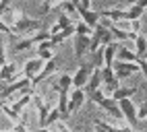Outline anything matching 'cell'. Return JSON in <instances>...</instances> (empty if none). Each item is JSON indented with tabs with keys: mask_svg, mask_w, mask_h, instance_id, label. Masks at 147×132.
<instances>
[{
	"mask_svg": "<svg viewBox=\"0 0 147 132\" xmlns=\"http://www.w3.org/2000/svg\"><path fill=\"white\" fill-rule=\"evenodd\" d=\"M42 25H44V21H40V19H31V17L23 15L15 23V27L11 31H13V35H21V37L29 35V37H33L37 31H42Z\"/></svg>",
	"mask_w": 147,
	"mask_h": 132,
	"instance_id": "cell-1",
	"label": "cell"
},
{
	"mask_svg": "<svg viewBox=\"0 0 147 132\" xmlns=\"http://www.w3.org/2000/svg\"><path fill=\"white\" fill-rule=\"evenodd\" d=\"M91 72H93L91 62H81L79 66H77L75 74H73V89H85L87 83H89Z\"/></svg>",
	"mask_w": 147,
	"mask_h": 132,
	"instance_id": "cell-2",
	"label": "cell"
},
{
	"mask_svg": "<svg viewBox=\"0 0 147 132\" xmlns=\"http://www.w3.org/2000/svg\"><path fill=\"white\" fill-rule=\"evenodd\" d=\"M118 107H120L122 118H124L126 124H129V128L139 130V120H137V105L133 103V99H122V101H118Z\"/></svg>",
	"mask_w": 147,
	"mask_h": 132,
	"instance_id": "cell-3",
	"label": "cell"
},
{
	"mask_svg": "<svg viewBox=\"0 0 147 132\" xmlns=\"http://www.w3.org/2000/svg\"><path fill=\"white\" fill-rule=\"evenodd\" d=\"M112 70H114V77L122 81V79H129L133 77L135 72H139V64H131V62H118L116 60L114 66H112Z\"/></svg>",
	"mask_w": 147,
	"mask_h": 132,
	"instance_id": "cell-4",
	"label": "cell"
},
{
	"mask_svg": "<svg viewBox=\"0 0 147 132\" xmlns=\"http://www.w3.org/2000/svg\"><path fill=\"white\" fill-rule=\"evenodd\" d=\"M87 95H85V91L83 89H73L71 93H68V114H75V111H79L83 107V103H85Z\"/></svg>",
	"mask_w": 147,
	"mask_h": 132,
	"instance_id": "cell-5",
	"label": "cell"
},
{
	"mask_svg": "<svg viewBox=\"0 0 147 132\" xmlns=\"http://www.w3.org/2000/svg\"><path fill=\"white\" fill-rule=\"evenodd\" d=\"M52 91L58 93V95H60V93H71L73 91V74L64 72L60 77H56L54 83H52Z\"/></svg>",
	"mask_w": 147,
	"mask_h": 132,
	"instance_id": "cell-6",
	"label": "cell"
},
{
	"mask_svg": "<svg viewBox=\"0 0 147 132\" xmlns=\"http://www.w3.org/2000/svg\"><path fill=\"white\" fill-rule=\"evenodd\" d=\"M44 64H46V62H44V60H40L37 56H35V58H31V60H27V62H25V66H23V77H25V79H29V81L35 79L37 74L42 72Z\"/></svg>",
	"mask_w": 147,
	"mask_h": 132,
	"instance_id": "cell-7",
	"label": "cell"
},
{
	"mask_svg": "<svg viewBox=\"0 0 147 132\" xmlns=\"http://www.w3.org/2000/svg\"><path fill=\"white\" fill-rule=\"evenodd\" d=\"M89 43H91V37H87V35H75L73 50H75V58L77 60H81L85 54H89Z\"/></svg>",
	"mask_w": 147,
	"mask_h": 132,
	"instance_id": "cell-8",
	"label": "cell"
},
{
	"mask_svg": "<svg viewBox=\"0 0 147 132\" xmlns=\"http://www.w3.org/2000/svg\"><path fill=\"white\" fill-rule=\"evenodd\" d=\"M100 107H102L104 111H108V116H112L114 120L124 122V118H122V111H120V107H118V101H114L112 97H106V99L100 103Z\"/></svg>",
	"mask_w": 147,
	"mask_h": 132,
	"instance_id": "cell-9",
	"label": "cell"
},
{
	"mask_svg": "<svg viewBox=\"0 0 147 132\" xmlns=\"http://www.w3.org/2000/svg\"><path fill=\"white\" fill-rule=\"evenodd\" d=\"M17 72H19V64L17 62H6V66L0 70V81H4L6 85H11V83H15L19 79Z\"/></svg>",
	"mask_w": 147,
	"mask_h": 132,
	"instance_id": "cell-10",
	"label": "cell"
},
{
	"mask_svg": "<svg viewBox=\"0 0 147 132\" xmlns=\"http://www.w3.org/2000/svg\"><path fill=\"white\" fill-rule=\"evenodd\" d=\"M147 8V2L145 0H139V2H133L131 4V8L126 11V19L124 21H129V23H133V21H139V19L143 17V11Z\"/></svg>",
	"mask_w": 147,
	"mask_h": 132,
	"instance_id": "cell-11",
	"label": "cell"
},
{
	"mask_svg": "<svg viewBox=\"0 0 147 132\" xmlns=\"http://www.w3.org/2000/svg\"><path fill=\"white\" fill-rule=\"evenodd\" d=\"M97 89H102V70L100 68H93L91 77H89V83H87V87L83 91H85V95H91V93L97 91Z\"/></svg>",
	"mask_w": 147,
	"mask_h": 132,
	"instance_id": "cell-12",
	"label": "cell"
},
{
	"mask_svg": "<svg viewBox=\"0 0 147 132\" xmlns=\"http://www.w3.org/2000/svg\"><path fill=\"white\" fill-rule=\"evenodd\" d=\"M79 19H81V21H83L87 27H89V29H95V27L100 25V13L93 11V8H91V11H83V13H79Z\"/></svg>",
	"mask_w": 147,
	"mask_h": 132,
	"instance_id": "cell-13",
	"label": "cell"
},
{
	"mask_svg": "<svg viewBox=\"0 0 147 132\" xmlns=\"http://www.w3.org/2000/svg\"><path fill=\"white\" fill-rule=\"evenodd\" d=\"M120 48V43H110V45H106L104 48V66H108V68H112L114 62H116V52H118Z\"/></svg>",
	"mask_w": 147,
	"mask_h": 132,
	"instance_id": "cell-14",
	"label": "cell"
},
{
	"mask_svg": "<svg viewBox=\"0 0 147 132\" xmlns=\"http://www.w3.org/2000/svg\"><path fill=\"white\" fill-rule=\"evenodd\" d=\"M110 33H112V37H114V41L116 43H120V41H126V39H135L139 33H131V31H126V29H120L118 25H112L110 27Z\"/></svg>",
	"mask_w": 147,
	"mask_h": 132,
	"instance_id": "cell-15",
	"label": "cell"
},
{
	"mask_svg": "<svg viewBox=\"0 0 147 132\" xmlns=\"http://www.w3.org/2000/svg\"><path fill=\"white\" fill-rule=\"evenodd\" d=\"M21 17H23V13L19 11L17 6H13V4H11V6L6 8V13L2 15V21H4V23H6V25L11 27V29H13V27H15V23H17V21H19Z\"/></svg>",
	"mask_w": 147,
	"mask_h": 132,
	"instance_id": "cell-16",
	"label": "cell"
},
{
	"mask_svg": "<svg viewBox=\"0 0 147 132\" xmlns=\"http://www.w3.org/2000/svg\"><path fill=\"white\" fill-rule=\"evenodd\" d=\"M135 56L139 60H145L147 58V37L143 33H139L135 37Z\"/></svg>",
	"mask_w": 147,
	"mask_h": 132,
	"instance_id": "cell-17",
	"label": "cell"
},
{
	"mask_svg": "<svg viewBox=\"0 0 147 132\" xmlns=\"http://www.w3.org/2000/svg\"><path fill=\"white\" fill-rule=\"evenodd\" d=\"M137 93V87H118L112 93V99L114 101H122V99H131Z\"/></svg>",
	"mask_w": 147,
	"mask_h": 132,
	"instance_id": "cell-18",
	"label": "cell"
},
{
	"mask_svg": "<svg viewBox=\"0 0 147 132\" xmlns=\"http://www.w3.org/2000/svg\"><path fill=\"white\" fill-rule=\"evenodd\" d=\"M116 60L118 62H131V64H137V56H135V52L133 50H126V48H118V52H116Z\"/></svg>",
	"mask_w": 147,
	"mask_h": 132,
	"instance_id": "cell-19",
	"label": "cell"
},
{
	"mask_svg": "<svg viewBox=\"0 0 147 132\" xmlns=\"http://www.w3.org/2000/svg\"><path fill=\"white\" fill-rule=\"evenodd\" d=\"M33 39H31V37H23V39H19L17 43H13V52H25V50H29V48H33Z\"/></svg>",
	"mask_w": 147,
	"mask_h": 132,
	"instance_id": "cell-20",
	"label": "cell"
},
{
	"mask_svg": "<svg viewBox=\"0 0 147 132\" xmlns=\"http://www.w3.org/2000/svg\"><path fill=\"white\" fill-rule=\"evenodd\" d=\"M2 114L11 120V122H15V124H19V122H21V114H17V111L8 105V103H4V105H2Z\"/></svg>",
	"mask_w": 147,
	"mask_h": 132,
	"instance_id": "cell-21",
	"label": "cell"
},
{
	"mask_svg": "<svg viewBox=\"0 0 147 132\" xmlns=\"http://www.w3.org/2000/svg\"><path fill=\"white\" fill-rule=\"evenodd\" d=\"M91 66L93 68H104V48H100L95 54H91Z\"/></svg>",
	"mask_w": 147,
	"mask_h": 132,
	"instance_id": "cell-22",
	"label": "cell"
},
{
	"mask_svg": "<svg viewBox=\"0 0 147 132\" xmlns=\"http://www.w3.org/2000/svg\"><path fill=\"white\" fill-rule=\"evenodd\" d=\"M62 118H60V111H58V107L54 105L52 109H50V114H48V120H46V128H50V126H54L56 122H60Z\"/></svg>",
	"mask_w": 147,
	"mask_h": 132,
	"instance_id": "cell-23",
	"label": "cell"
},
{
	"mask_svg": "<svg viewBox=\"0 0 147 132\" xmlns=\"http://www.w3.org/2000/svg\"><path fill=\"white\" fill-rule=\"evenodd\" d=\"M91 33H93V29H89L81 19L75 23V35H87V37H91Z\"/></svg>",
	"mask_w": 147,
	"mask_h": 132,
	"instance_id": "cell-24",
	"label": "cell"
},
{
	"mask_svg": "<svg viewBox=\"0 0 147 132\" xmlns=\"http://www.w3.org/2000/svg\"><path fill=\"white\" fill-rule=\"evenodd\" d=\"M54 6H56V2H52V0H46V2H42L40 13H37V19H40V21H44V17H46L48 13H50Z\"/></svg>",
	"mask_w": 147,
	"mask_h": 132,
	"instance_id": "cell-25",
	"label": "cell"
},
{
	"mask_svg": "<svg viewBox=\"0 0 147 132\" xmlns=\"http://www.w3.org/2000/svg\"><path fill=\"white\" fill-rule=\"evenodd\" d=\"M31 39H33L35 45H40V43H44V41H50L52 35H50V31H37V33L31 37Z\"/></svg>",
	"mask_w": 147,
	"mask_h": 132,
	"instance_id": "cell-26",
	"label": "cell"
},
{
	"mask_svg": "<svg viewBox=\"0 0 147 132\" xmlns=\"http://www.w3.org/2000/svg\"><path fill=\"white\" fill-rule=\"evenodd\" d=\"M37 58L44 60V62H50V60L56 58V56H54V50H37Z\"/></svg>",
	"mask_w": 147,
	"mask_h": 132,
	"instance_id": "cell-27",
	"label": "cell"
},
{
	"mask_svg": "<svg viewBox=\"0 0 147 132\" xmlns=\"http://www.w3.org/2000/svg\"><path fill=\"white\" fill-rule=\"evenodd\" d=\"M87 97H89V99H91V101L95 103V105H100V103H102V101L106 99V95H104V91H102V89H97V91H93L91 95H87Z\"/></svg>",
	"mask_w": 147,
	"mask_h": 132,
	"instance_id": "cell-28",
	"label": "cell"
},
{
	"mask_svg": "<svg viewBox=\"0 0 147 132\" xmlns=\"http://www.w3.org/2000/svg\"><path fill=\"white\" fill-rule=\"evenodd\" d=\"M112 79H116V77H114V70L108 68V66H104V68H102V85H104V83H110Z\"/></svg>",
	"mask_w": 147,
	"mask_h": 132,
	"instance_id": "cell-29",
	"label": "cell"
},
{
	"mask_svg": "<svg viewBox=\"0 0 147 132\" xmlns=\"http://www.w3.org/2000/svg\"><path fill=\"white\" fill-rule=\"evenodd\" d=\"M75 4H77V13L91 11V0H75Z\"/></svg>",
	"mask_w": 147,
	"mask_h": 132,
	"instance_id": "cell-30",
	"label": "cell"
},
{
	"mask_svg": "<svg viewBox=\"0 0 147 132\" xmlns=\"http://www.w3.org/2000/svg\"><path fill=\"white\" fill-rule=\"evenodd\" d=\"M137 120H147V103H141V107H137Z\"/></svg>",
	"mask_w": 147,
	"mask_h": 132,
	"instance_id": "cell-31",
	"label": "cell"
},
{
	"mask_svg": "<svg viewBox=\"0 0 147 132\" xmlns=\"http://www.w3.org/2000/svg\"><path fill=\"white\" fill-rule=\"evenodd\" d=\"M6 66V48H4V43L0 41V70H2Z\"/></svg>",
	"mask_w": 147,
	"mask_h": 132,
	"instance_id": "cell-32",
	"label": "cell"
},
{
	"mask_svg": "<svg viewBox=\"0 0 147 132\" xmlns=\"http://www.w3.org/2000/svg\"><path fill=\"white\" fill-rule=\"evenodd\" d=\"M8 6H11V2H8V0H0V19H2V15L6 13Z\"/></svg>",
	"mask_w": 147,
	"mask_h": 132,
	"instance_id": "cell-33",
	"label": "cell"
},
{
	"mask_svg": "<svg viewBox=\"0 0 147 132\" xmlns=\"http://www.w3.org/2000/svg\"><path fill=\"white\" fill-rule=\"evenodd\" d=\"M11 132H29V128H27L25 124H15Z\"/></svg>",
	"mask_w": 147,
	"mask_h": 132,
	"instance_id": "cell-34",
	"label": "cell"
},
{
	"mask_svg": "<svg viewBox=\"0 0 147 132\" xmlns=\"http://www.w3.org/2000/svg\"><path fill=\"white\" fill-rule=\"evenodd\" d=\"M0 33H11L13 35V31H11V27H8L4 21H2V19H0Z\"/></svg>",
	"mask_w": 147,
	"mask_h": 132,
	"instance_id": "cell-35",
	"label": "cell"
},
{
	"mask_svg": "<svg viewBox=\"0 0 147 132\" xmlns=\"http://www.w3.org/2000/svg\"><path fill=\"white\" fill-rule=\"evenodd\" d=\"M56 130H58V132H71V130L66 128V124H64L62 120H60V122H56Z\"/></svg>",
	"mask_w": 147,
	"mask_h": 132,
	"instance_id": "cell-36",
	"label": "cell"
},
{
	"mask_svg": "<svg viewBox=\"0 0 147 132\" xmlns=\"http://www.w3.org/2000/svg\"><path fill=\"white\" fill-rule=\"evenodd\" d=\"M37 132H52V130H50V128H40Z\"/></svg>",
	"mask_w": 147,
	"mask_h": 132,
	"instance_id": "cell-37",
	"label": "cell"
},
{
	"mask_svg": "<svg viewBox=\"0 0 147 132\" xmlns=\"http://www.w3.org/2000/svg\"><path fill=\"white\" fill-rule=\"evenodd\" d=\"M2 105H4V101H0V111H2Z\"/></svg>",
	"mask_w": 147,
	"mask_h": 132,
	"instance_id": "cell-38",
	"label": "cell"
},
{
	"mask_svg": "<svg viewBox=\"0 0 147 132\" xmlns=\"http://www.w3.org/2000/svg\"><path fill=\"white\" fill-rule=\"evenodd\" d=\"M0 132H11V130H0Z\"/></svg>",
	"mask_w": 147,
	"mask_h": 132,
	"instance_id": "cell-39",
	"label": "cell"
},
{
	"mask_svg": "<svg viewBox=\"0 0 147 132\" xmlns=\"http://www.w3.org/2000/svg\"><path fill=\"white\" fill-rule=\"evenodd\" d=\"M145 60H147V58H145Z\"/></svg>",
	"mask_w": 147,
	"mask_h": 132,
	"instance_id": "cell-40",
	"label": "cell"
}]
</instances>
